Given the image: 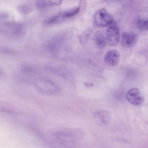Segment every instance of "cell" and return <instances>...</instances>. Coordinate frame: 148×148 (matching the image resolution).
Segmentation results:
<instances>
[{"label": "cell", "instance_id": "obj_13", "mask_svg": "<svg viewBox=\"0 0 148 148\" xmlns=\"http://www.w3.org/2000/svg\"><path fill=\"white\" fill-rule=\"evenodd\" d=\"M62 0H47V5H58L60 4Z\"/></svg>", "mask_w": 148, "mask_h": 148}, {"label": "cell", "instance_id": "obj_7", "mask_svg": "<svg viewBox=\"0 0 148 148\" xmlns=\"http://www.w3.org/2000/svg\"><path fill=\"white\" fill-rule=\"evenodd\" d=\"M137 39L135 34L133 32H125L122 35L121 43L122 45L126 48H130L134 46Z\"/></svg>", "mask_w": 148, "mask_h": 148}, {"label": "cell", "instance_id": "obj_10", "mask_svg": "<svg viewBox=\"0 0 148 148\" xmlns=\"http://www.w3.org/2000/svg\"><path fill=\"white\" fill-rule=\"evenodd\" d=\"M79 8L78 7L73 11L65 12L60 14L59 15L60 19L62 21L64 19L69 18L76 15L79 13Z\"/></svg>", "mask_w": 148, "mask_h": 148}, {"label": "cell", "instance_id": "obj_11", "mask_svg": "<svg viewBox=\"0 0 148 148\" xmlns=\"http://www.w3.org/2000/svg\"><path fill=\"white\" fill-rule=\"evenodd\" d=\"M137 26L138 29L141 31L148 30V20H139Z\"/></svg>", "mask_w": 148, "mask_h": 148}, {"label": "cell", "instance_id": "obj_6", "mask_svg": "<svg viewBox=\"0 0 148 148\" xmlns=\"http://www.w3.org/2000/svg\"><path fill=\"white\" fill-rule=\"evenodd\" d=\"M120 59V56L119 52L115 50L108 51L105 54L104 58L106 64L111 67L117 65L119 62Z\"/></svg>", "mask_w": 148, "mask_h": 148}, {"label": "cell", "instance_id": "obj_5", "mask_svg": "<svg viewBox=\"0 0 148 148\" xmlns=\"http://www.w3.org/2000/svg\"><path fill=\"white\" fill-rule=\"evenodd\" d=\"M93 117L96 124L100 126L106 125L108 124L110 120L109 112L104 110H100L96 111Z\"/></svg>", "mask_w": 148, "mask_h": 148}, {"label": "cell", "instance_id": "obj_3", "mask_svg": "<svg viewBox=\"0 0 148 148\" xmlns=\"http://www.w3.org/2000/svg\"><path fill=\"white\" fill-rule=\"evenodd\" d=\"M106 36L109 45L112 46L117 45L119 43L120 36L118 26L116 25H110L106 30Z\"/></svg>", "mask_w": 148, "mask_h": 148}, {"label": "cell", "instance_id": "obj_2", "mask_svg": "<svg viewBox=\"0 0 148 148\" xmlns=\"http://www.w3.org/2000/svg\"><path fill=\"white\" fill-rule=\"evenodd\" d=\"M94 19L96 25L101 27L110 26L113 22L112 16L104 9H100L96 13Z\"/></svg>", "mask_w": 148, "mask_h": 148}, {"label": "cell", "instance_id": "obj_9", "mask_svg": "<svg viewBox=\"0 0 148 148\" xmlns=\"http://www.w3.org/2000/svg\"><path fill=\"white\" fill-rule=\"evenodd\" d=\"M94 40L99 49H102L105 47L107 40L106 37L103 34L101 33L96 34L94 37Z\"/></svg>", "mask_w": 148, "mask_h": 148}, {"label": "cell", "instance_id": "obj_15", "mask_svg": "<svg viewBox=\"0 0 148 148\" xmlns=\"http://www.w3.org/2000/svg\"><path fill=\"white\" fill-rule=\"evenodd\" d=\"M85 85L88 87H91L93 86V84L90 83L86 82L84 83Z\"/></svg>", "mask_w": 148, "mask_h": 148}, {"label": "cell", "instance_id": "obj_8", "mask_svg": "<svg viewBox=\"0 0 148 148\" xmlns=\"http://www.w3.org/2000/svg\"><path fill=\"white\" fill-rule=\"evenodd\" d=\"M5 32L12 36H18L22 32V28L21 25L13 24H6L5 25Z\"/></svg>", "mask_w": 148, "mask_h": 148}, {"label": "cell", "instance_id": "obj_12", "mask_svg": "<svg viewBox=\"0 0 148 148\" xmlns=\"http://www.w3.org/2000/svg\"><path fill=\"white\" fill-rule=\"evenodd\" d=\"M90 33L89 31H86L82 33L79 38L80 42L83 44L86 43L89 37Z\"/></svg>", "mask_w": 148, "mask_h": 148}, {"label": "cell", "instance_id": "obj_4", "mask_svg": "<svg viewBox=\"0 0 148 148\" xmlns=\"http://www.w3.org/2000/svg\"><path fill=\"white\" fill-rule=\"evenodd\" d=\"M126 97L130 103L138 105L142 103L144 97L140 90L136 88H133L129 90L126 94Z\"/></svg>", "mask_w": 148, "mask_h": 148}, {"label": "cell", "instance_id": "obj_1", "mask_svg": "<svg viewBox=\"0 0 148 148\" xmlns=\"http://www.w3.org/2000/svg\"><path fill=\"white\" fill-rule=\"evenodd\" d=\"M34 85L37 90L45 94L53 95L58 92L60 90L53 82L43 78H36L34 80Z\"/></svg>", "mask_w": 148, "mask_h": 148}, {"label": "cell", "instance_id": "obj_14", "mask_svg": "<svg viewBox=\"0 0 148 148\" xmlns=\"http://www.w3.org/2000/svg\"><path fill=\"white\" fill-rule=\"evenodd\" d=\"M37 3L39 7L44 8L47 5V0H37Z\"/></svg>", "mask_w": 148, "mask_h": 148}]
</instances>
